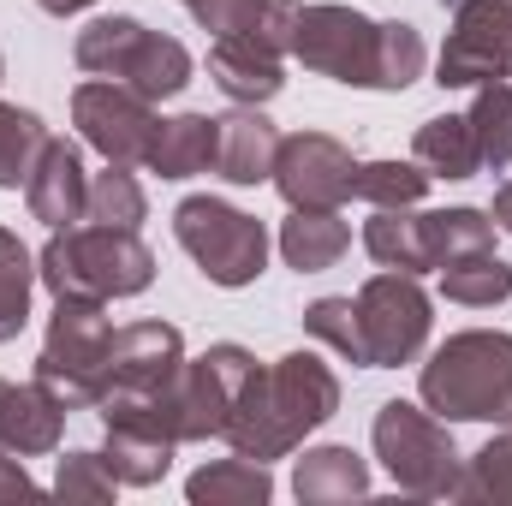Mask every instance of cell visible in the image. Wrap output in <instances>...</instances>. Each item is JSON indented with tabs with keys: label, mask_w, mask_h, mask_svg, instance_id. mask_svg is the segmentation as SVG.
<instances>
[{
	"label": "cell",
	"mask_w": 512,
	"mask_h": 506,
	"mask_svg": "<svg viewBox=\"0 0 512 506\" xmlns=\"http://www.w3.org/2000/svg\"><path fill=\"white\" fill-rule=\"evenodd\" d=\"M340 411V376L316 352H286L274 364H256L221 441L256 465L286 459L304 435H316Z\"/></svg>",
	"instance_id": "obj_1"
},
{
	"label": "cell",
	"mask_w": 512,
	"mask_h": 506,
	"mask_svg": "<svg viewBox=\"0 0 512 506\" xmlns=\"http://www.w3.org/2000/svg\"><path fill=\"white\" fill-rule=\"evenodd\" d=\"M292 54L310 72L358 84V90H405L423 78V60H429L423 36L405 18L376 24L358 6H298Z\"/></svg>",
	"instance_id": "obj_2"
},
{
	"label": "cell",
	"mask_w": 512,
	"mask_h": 506,
	"mask_svg": "<svg viewBox=\"0 0 512 506\" xmlns=\"http://www.w3.org/2000/svg\"><path fill=\"white\" fill-rule=\"evenodd\" d=\"M36 280L54 298H137L155 280V251L131 227H60L36 256Z\"/></svg>",
	"instance_id": "obj_3"
},
{
	"label": "cell",
	"mask_w": 512,
	"mask_h": 506,
	"mask_svg": "<svg viewBox=\"0 0 512 506\" xmlns=\"http://www.w3.org/2000/svg\"><path fill=\"white\" fill-rule=\"evenodd\" d=\"M423 405L453 423H512V334L471 328L423 364Z\"/></svg>",
	"instance_id": "obj_4"
},
{
	"label": "cell",
	"mask_w": 512,
	"mask_h": 506,
	"mask_svg": "<svg viewBox=\"0 0 512 506\" xmlns=\"http://www.w3.org/2000/svg\"><path fill=\"white\" fill-rule=\"evenodd\" d=\"M78 66L90 78H114V84H131L137 96L161 102V96H179L191 84V48L137 24V18H96L78 30Z\"/></svg>",
	"instance_id": "obj_5"
},
{
	"label": "cell",
	"mask_w": 512,
	"mask_h": 506,
	"mask_svg": "<svg viewBox=\"0 0 512 506\" xmlns=\"http://www.w3.org/2000/svg\"><path fill=\"white\" fill-rule=\"evenodd\" d=\"M108 352H114V322L102 298H54L48 340L36 352V381L66 411H90L108 387Z\"/></svg>",
	"instance_id": "obj_6"
},
{
	"label": "cell",
	"mask_w": 512,
	"mask_h": 506,
	"mask_svg": "<svg viewBox=\"0 0 512 506\" xmlns=\"http://www.w3.org/2000/svg\"><path fill=\"white\" fill-rule=\"evenodd\" d=\"M376 459L382 471L417 501H447L459 495V447L447 435L441 417H429L423 405H405V399H387L376 411Z\"/></svg>",
	"instance_id": "obj_7"
},
{
	"label": "cell",
	"mask_w": 512,
	"mask_h": 506,
	"mask_svg": "<svg viewBox=\"0 0 512 506\" xmlns=\"http://www.w3.org/2000/svg\"><path fill=\"white\" fill-rule=\"evenodd\" d=\"M173 233L215 286H251L268 268V227L221 197H185L173 209Z\"/></svg>",
	"instance_id": "obj_8"
},
{
	"label": "cell",
	"mask_w": 512,
	"mask_h": 506,
	"mask_svg": "<svg viewBox=\"0 0 512 506\" xmlns=\"http://www.w3.org/2000/svg\"><path fill=\"white\" fill-rule=\"evenodd\" d=\"M256 358L245 346H209L203 358H185V370L173 376V387L161 393V417L173 429V441H209L227 429L245 381H251Z\"/></svg>",
	"instance_id": "obj_9"
},
{
	"label": "cell",
	"mask_w": 512,
	"mask_h": 506,
	"mask_svg": "<svg viewBox=\"0 0 512 506\" xmlns=\"http://www.w3.org/2000/svg\"><path fill=\"white\" fill-rule=\"evenodd\" d=\"M72 126L84 131V143L114 161V167H143L149 149H155V102L137 96L131 84H114V78H90L72 90Z\"/></svg>",
	"instance_id": "obj_10"
},
{
	"label": "cell",
	"mask_w": 512,
	"mask_h": 506,
	"mask_svg": "<svg viewBox=\"0 0 512 506\" xmlns=\"http://www.w3.org/2000/svg\"><path fill=\"white\" fill-rule=\"evenodd\" d=\"M358 322H364V358L370 370H399L423 352L429 340V292L417 286V274L387 268L376 280H364L358 292Z\"/></svg>",
	"instance_id": "obj_11"
},
{
	"label": "cell",
	"mask_w": 512,
	"mask_h": 506,
	"mask_svg": "<svg viewBox=\"0 0 512 506\" xmlns=\"http://www.w3.org/2000/svg\"><path fill=\"white\" fill-rule=\"evenodd\" d=\"M102 459L126 489H149L173 471V429L161 417V399H131V393H102Z\"/></svg>",
	"instance_id": "obj_12"
},
{
	"label": "cell",
	"mask_w": 512,
	"mask_h": 506,
	"mask_svg": "<svg viewBox=\"0 0 512 506\" xmlns=\"http://www.w3.org/2000/svg\"><path fill=\"white\" fill-rule=\"evenodd\" d=\"M512 72V0H459L435 60L441 90H477Z\"/></svg>",
	"instance_id": "obj_13"
},
{
	"label": "cell",
	"mask_w": 512,
	"mask_h": 506,
	"mask_svg": "<svg viewBox=\"0 0 512 506\" xmlns=\"http://www.w3.org/2000/svg\"><path fill=\"white\" fill-rule=\"evenodd\" d=\"M274 185L292 209H340L358 185V161L328 131H292L274 149Z\"/></svg>",
	"instance_id": "obj_14"
},
{
	"label": "cell",
	"mask_w": 512,
	"mask_h": 506,
	"mask_svg": "<svg viewBox=\"0 0 512 506\" xmlns=\"http://www.w3.org/2000/svg\"><path fill=\"white\" fill-rule=\"evenodd\" d=\"M185 370V340L173 322H131L114 334L108 352V387L102 393H131V399H161L173 376Z\"/></svg>",
	"instance_id": "obj_15"
},
{
	"label": "cell",
	"mask_w": 512,
	"mask_h": 506,
	"mask_svg": "<svg viewBox=\"0 0 512 506\" xmlns=\"http://www.w3.org/2000/svg\"><path fill=\"white\" fill-rule=\"evenodd\" d=\"M24 203H30V215H36L42 227H54V233L84 221L90 173H84L78 143H66V137H48V143H42V155H36L30 179H24Z\"/></svg>",
	"instance_id": "obj_16"
},
{
	"label": "cell",
	"mask_w": 512,
	"mask_h": 506,
	"mask_svg": "<svg viewBox=\"0 0 512 506\" xmlns=\"http://www.w3.org/2000/svg\"><path fill=\"white\" fill-rule=\"evenodd\" d=\"M274 149H280V131L262 120V108H233V114H215V173L227 185H262L274 179Z\"/></svg>",
	"instance_id": "obj_17"
},
{
	"label": "cell",
	"mask_w": 512,
	"mask_h": 506,
	"mask_svg": "<svg viewBox=\"0 0 512 506\" xmlns=\"http://www.w3.org/2000/svg\"><path fill=\"white\" fill-rule=\"evenodd\" d=\"M209 78H215L233 102L262 108V102H274L280 84H286V54L262 48L251 36H215V48H209Z\"/></svg>",
	"instance_id": "obj_18"
},
{
	"label": "cell",
	"mask_w": 512,
	"mask_h": 506,
	"mask_svg": "<svg viewBox=\"0 0 512 506\" xmlns=\"http://www.w3.org/2000/svg\"><path fill=\"white\" fill-rule=\"evenodd\" d=\"M66 417H72V411H66L42 381H30V387H6L0 447H6V453H18V459H42V453H54V447H60Z\"/></svg>",
	"instance_id": "obj_19"
},
{
	"label": "cell",
	"mask_w": 512,
	"mask_h": 506,
	"mask_svg": "<svg viewBox=\"0 0 512 506\" xmlns=\"http://www.w3.org/2000/svg\"><path fill=\"white\" fill-rule=\"evenodd\" d=\"M292 495L304 506H334V501H364L370 495V465L352 447H310L292 471Z\"/></svg>",
	"instance_id": "obj_20"
},
{
	"label": "cell",
	"mask_w": 512,
	"mask_h": 506,
	"mask_svg": "<svg viewBox=\"0 0 512 506\" xmlns=\"http://www.w3.org/2000/svg\"><path fill=\"white\" fill-rule=\"evenodd\" d=\"M352 245V227L334 215V209H292V221L280 227V256L298 268V274H322L334 268Z\"/></svg>",
	"instance_id": "obj_21"
},
{
	"label": "cell",
	"mask_w": 512,
	"mask_h": 506,
	"mask_svg": "<svg viewBox=\"0 0 512 506\" xmlns=\"http://www.w3.org/2000/svg\"><path fill=\"white\" fill-rule=\"evenodd\" d=\"M149 173L161 179H191V173H209L215 167V120L209 114H179V120H161L155 131V149L143 161Z\"/></svg>",
	"instance_id": "obj_22"
},
{
	"label": "cell",
	"mask_w": 512,
	"mask_h": 506,
	"mask_svg": "<svg viewBox=\"0 0 512 506\" xmlns=\"http://www.w3.org/2000/svg\"><path fill=\"white\" fill-rule=\"evenodd\" d=\"M364 251L376 256L382 268H399V274H429L435 268L429 227L411 209H376V221L364 227Z\"/></svg>",
	"instance_id": "obj_23"
},
{
	"label": "cell",
	"mask_w": 512,
	"mask_h": 506,
	"mask_svg": "<svg viewBox=\"0 0 512 506\" xmlns=\"http://www.w3.org/2000/svg\"><path fill=\"white\" fill-rule=\"evenodd\" d=\"M417 167H429V179H471L483 167L477 155V131L465 114H441V120H423L417 126Z\"/></svg>",
	"instance_id": "obj_24"
},
{
	"label": "cell",
	"mask_w": 512,
	"mask_h": 506,
	"mask_svg": "<svg viewBox=\"0 0 512 506\" xmlns=\"http://www.w3.org/2000/svg\"><path fill=\"white\" fill-rule=\"evenodd\" d=\"M185 495H191L197 506H262L268 495H274V483H268V465L233 453V459L203 465V471L185 483Z\"/></svg>",
	"instance_id": "obj_25"
},
{
	"label": "cell",
	"mask_w": 512,
	"mask_h": 506,
	"mask_svg": "<svg viewBox=\"0 0 512 506\" xmlns=\"http://www.w3.org/2000/svg\"><path fill=\"white\" fill-rule=\"evenodd\" d=\"M441 292L465 310H489V304H507L512 298V262H501L495 251L459 256L441 268Z\"/></svg>",
	"instance_id": "obj_26"
},
{
	"label": "cell",
	"mask_w": 512,
	"mask_h": 506,
	"mask_svg": "<svg viewBox=\"0 0 512 506\" xmlns=\"http://www.w3.org/2000/svg\"><path fill=\"white\" fill-rule=\"evenodd\" d=\"M423 227H429V251H435V268H447V262H459V256H477V251H495V215H483V209H435V215H423Z\"/></svg>",
	"instance_id": "obj_27"
},
{
	"label": "cell",
	"mask_w": 512,
	"mask_h": 506,
	"mask_svg": "<svg viewBox=\"0 0 512 506\" xmlns=\"http://www.w3.org/2000/svg\"><path fill=\"white\" fill-rule=\"evenodd\" d=\"M471 131H477V155L483 167H512V84L495 78V84H477V102H471Z\"/></svg>",
	"instance_id": "obj_28"
},
{
	"label": "cell",
	"mask_w": 512,
	"mask_h": 506,
	"mask_svg": "<svg viewBox=\"0 0 512 506\" xmlns=\"http://www.w3.org/2000/svg\"><path fill=\"white\" fill-rule=\"evenodd\" d=\"M30 286H36V256L18 245V233L0 227V346L24 334V322H30Z\"/></svg>",
	"instance_id": "obj_29"
},
{
	"label": "cell",
	"mask_w": 512,
	"mask_h": 506,
	"mask_svg": "<svg viewBox=\"0 0 512 506\" xmlns=\"http://www.w3.org/2000/svg\"><path fill=\"white\" fill-rule=\"evenodd\" d=\"M423 191H429V167L417 161H370L358 167V185H352V197H364L370 209H417Z\"/></svg>",
	"instance_id": "obj_30"
},
{
	"label": "cell",
	"mask_w": 512,
	"mask_h": 506,
	"mask_svg": "<svg viewBox=\"0 0 512 506\" xmlns=\"http://www.w3.org/2000/svg\"><path fill=\"white\" fill-rule=\"evenodd\" d=\"M42 143H48V126H42L30 108L0 102V191H18V185L30 179Z\"/></svg>",
	"instance_id": "obj_31"
},
{
	"label": "cell",
	"mask_w": 512,
	"mask_h": 506,
	"mask_svg": "<svg viewBox=\"0 0 512 506\" xmlns=\"http://www.w3.org/2000/svg\"><path fill=\"white\" fill-rule=\"evenodd\" d=\"M143 215H149V197H143V185L131 179V167H114L108 161V173L102 179H90V203H84V221H96V227H143Z\"/></svg>",
	"instance_id": "obj_32"
},
{
	"label": "cell",
	"mask_w": 512,
	"mask_h": 506,
	"mask_svg": "<svg viewBox=\"0 0 512 506\" xmlns=\"http://www.w3.org/2000/svg\"><path fill=\"white\" fill-rule=\"evenodd\" d=\"M304 334H310V340H322L328 352H340L346 364H364V370H370V358H364L358 298H316V304L304 310Z\"/></svg>",
	"instance_id": "obj_33"
},
{
	"label": "cell",
	"mask_w": 512,
	"mask_h": 506,
	"mask_svg": "<svg viewBox=\"0 0 512 506\" xmlns=\"http://www.w3.org/2000/svg\"><path fill=\"white\" fill-rule=\"evenodd\" d=\"M459 501H501V506H512V423H507V435H495L489 447L471 453V465L459 471Z\"/></svg>",
	"instance_id": "obj_34"
},
{
	"label": "cell",
	"mask_w": 512,
	"mask_h": 506,
	"mask_svg": "<svg viewBox=\"0 0 512 506\" xmlns=\"http://www.w3.org/2000/svg\"><path fill=\"white\" fill-rule=\"evenodd\" d=\"M114 489H120V477L108 471L102 453H66L60 471H54V495L60 501H114Z\"/></svg>",
	"instance_id": "obj_35"
},
{
	"label": "cell",
	"mask_w": 512,
	"mask_h": 506,
	"mask_svg": "<svg viewBox=\"0 0 512 506\" xmlns=\"http://www.w3.org/2000/svg\"><path fill=\"white\" fill-rule=\"evenodd\" d=\"M179 6H185V12H191L203 30H215V36H233V30L251 18L256 0H179Z\"/></svg>",
	"instance_id": "obj_36"
},
{
	"label": "cell",
	"mask_w": 512,
	"mask_h": 506,
	"mask_svg": "<svg viewBox=\"0 0 512 506\" xmlns=\"http://www.w3.org/2000/svg\"><path fill=\"white\" fill-rule=\"evenodd\" d=\"M18 495H36V483H30V471H24V459L0 447V501H18Z\"/></svg>",
	"instance_id": "obj_37"
},
{
	"label": "cell",
	"mask_w": 512,
	"mask_h": 506,
	"mask_svg": "<svg viewBox=\"0 0 512 506\" xmlns=\"http://www.w3.org/2000/svg\"><path fill=\"white\" fill-rule=\"evenodd\" d=\"M489 215H495V227H501V233H512V179L495 191V209H489Z\"/></svg>",
	"instance_id": "obj_38"
},
{
	"label": "cell",
	"mask_w": 512,
	"mask_h": 506,
	"mask_svg": "<svg viewBox=\"0 0 512 506\" xmlns=\"http://www.w3.org/2000/svg\"><path fill=\"white\" fill-rule=\"evenodd\" d=\"M42 12H54V18H72V12H84V6H96V0H36Z\"/></svg>",
	"instance_id": "obj_39"
},
{
	"label": "cell",
	"mask_w": 512,
	"mask_h": 506,
	"mask_svg": "<svg viewBox=\"0 0 512 506\" xmlns=\"http://www.w3.org/2000/svg\"><path fill=\"white\" fill-rule=\"evenodd\" d=\"M6 387H12V381H0V411H6Z\"/></svg>",
	"instance_id": "obj_40"
},
{
	"label": "cell",
	"mask_w": 512,
	"mask_h": 506,
	"mask_svg": "<svg viewBox=\"0 0 512 506\" xmlns=\"http://www.w3.org/2000/svg\"><path fill=\"white\" fill-rule=\"evenodd\" d=\"M0 78H6V60H0Z\"/></svg>",
	"instance_id": "obj_41"
}]
</instances>
